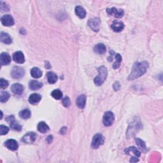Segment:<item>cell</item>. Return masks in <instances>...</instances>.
<instances>
[{
    "label": "cell",
    "instance_id": "obj_11",
    "mask_svg": "<svg viewBox=\"0 0 163 163\" xmlns=\"http://www.w3.org/2000/svg\"><path fill=\"white\" fill-rule=\"evenodd\" d=\"M5 145L8 149H9L12 151H16L19 147L18 143H17L16 140L14 139H10L7 140L5 143Z\"/></svg>",
    "mask_w": 163,
    "mask_h": 163
},
{
    "label": "cell",
    "instance_id": "obj_37",
    "mask_svg": "<svg viewBox=\"0 0 163 163\" xmlns=\"http://www.w3.org/2000/svg\"><path fill=\"white\" fill-rule=\"evenodd\" d=\"M138 161H139V160H138V159L137 157H131V160H130L131 162H138Z\"/></svg>",
    "mask_w": 163,
    "mask_h": 163
},
{
    "label": "cell",
    "instance_id": "obj_20",
    "mask_svg": "<svg viewBox=\"0 0 163 163\" xmlns=\"http://www.w3.org/2000/svg\"><path fill=\"white\" fill-rule=\"evenodd\" d=\"M43 86V83L42 82H39L37 80H31L30 81L29 83V89L33 91H37L42 88Z\"/></svg>",
    "mask_w": 163,
    "mask_h": 163
},
{
    "label": "cell",
    "instance_id": "obj_29",
    "mask_svg": "<svg viewBox=\"0 0 163 163\" xmlns=\"http://www.w3.org/2000/svg\"><path fill=\"white\" fill-rule=\"evenodd\" d=\"M52 96L55 99L59 100L62 98L63 97V93L59 89H55L51 93Z\"/></svg>",
    "mask_w": 163,
    "mask_h": 163
},
{
    "label": "cell",
    "instance_id": "obj_24",
    "mask_svg": "<svg viewBox=\"0 0 163 163\" xmlns=\"http://www.w3.org/2000/svg\"><path fill=\"white\" fill-rule=\"evenodd\" d=\"M47 77L48 83H50V84H54L58 80V76L56 75V74L51 72L47 73Z\"/></svg>",
    "mask_w": 163,
    "mask_h": 163
},
{
    "label": "cell",
    "instance_id": "obj_27",
    "mask_svg": "<svg viewBox=\"0 0 163 163\" xmlns=\"http://www.w3.org/2000/svg\"><path fill=\"white\" fill-rule=\"evenodd\" d=\"M31 115V111L28 109H24L19 113V116L23 118V119H28V118Z\"/></svg>",
    "mask_w": 163,
    "mask_h": 163
},
{
    "label": "cell",
    "instance_id": "obj_31",
    "mask_svg": "<svg viewBox=\"0 0 163 163\" xmlns=\"http://www.w3.org/2000/svg\"><path fill=\"white\" fill-rule=\"evenodd\" d=\"M115 59H116V61L115 63L113 64V68L114 69H117L119 68L120 65H121V61H122V57L121 56L120 54H117L115 55Z\"/></svg>",
    "mask_w": 163,
    "mask_h": 163
},
{
    "label": "cell",
    "instance_id": "obj_35",
    "mask_svg": "<svg viewBox=\"0 0 163 163\" xmlns=\"http://www.w3.org/2000/svg\"><path fill=\"white\" fill-rule=\"evenodd\" d=\"M120 87H121V85H120V83H119V82H116L113 84V89H114V90H115V91L119 90Z\"/></svg>",
    "mask_w": 163,
    "mask_h": 163
},
{
    "label": "cell",
    "instance_id": "obj_21",
    "mask_svg": "<svg viewBox=\"0 0 163 163\" xmlns=\"http://www.w3.org/2000/svg\"><path fill=\"white\" fill-rule=\"evenodd\" d=\"M75 14L78 17H80V19L85 18L86 15V12L82 7L77 6L75 8Z\"/></svg>",
    "mask_w": 163,
    "mask_h": 163
},
{
    "label": "cell",
    "instance_id": "obj_2",
    "mask_svg": "<svg viewBox=\"0 0 163 163\" xmlns=\"http://www.w3.org/2000/svg\"><path fill=\"white\" fill-rule=\"evenodd\" d=\"M99 75L94 78V83L97 86H100L103 84L104 82L107 79L108 75V70L105 66L99 67L98 69Z\"/></svg>",
    "mask_w": 163,
    "mask_h": 163
},
{
    "label": "cell",
    "instance_id": "obj_18",
    "mask_svg": "<svg viewBox=\"0 0 163 163\" xmlns=\"http://www.w3.org/2000/svg\"><path fill=\"white\" fill-rule=\"evenodd\" d=\"M86 103V96L85 95H80L78 97L76 101V104L79 108H83Z\"/></svg>",
    "mask_w": 163,
    "mask_h": 163
},
{
    "label": "cell",
    "instance_id": "obj_25",
    "mask_svg": "<svg viewBox=\"0 0 163 163\" xmlns=\"http://www.w3.org/2000/svg\"><path fill=\"white\" fill-rule=\"evenodd\" d=\"M94 50L97 54H103L106 52V47L103 43H99L94 47Z\"/></svg>",
    "mask_w": 163,
    "mask_h": 163
},
{
    "label": "cell",
    "instance_id": "obj_4",
    "mask_svg": "<svg viewBox=\"0 0 163 163\" xmlns=\"http://www.w3.org/2000/svg\"><path fill=\"white\" fill-rule=\"evenodd\" d=\"M114 119H115L114 114L110 111H108L104 114L103 122L105 126H110L113 124Z\"/></svg>",
    "mask_w": 163,
    "mask_h": 163
},
{
    "label": "cell",
    "instance_id": "obj_7",
    "mask_svg": "<svg viewBox=\"0 0 163 163\" xmlns=\"http://www.w3.org/2000/svg\"><path fill=\"white\" fill-rule=\"evenodd\" d=\"M6 121L10 124V127L12 129L17 131L22 130V126L15 120L14 115H10L7 117Z\"/></svg>",
    "mask_w": 163,
    "mask_h": 163
},
{
    "label": "cell",
    "instance_id": "obj_19",
    "mask_svg": "<svg viewBox=\"0 0 163 163\" xmlns=\"http://www.w3.org/2000/svg\"><path fill=\"white\" fill-rule=\"evenodd\" d=\"M0 39L2 43L5 44H10L12 42V39L10 35L3 31L1 32V34H0Z\"/></svg>",
    "mask_w": 163,
    "mask_h": 163
},
{
    "label": "cell",
    "instance_id": "obj_14",
    "mask_svg": "<svg viewBox=\"0 0 163 163\" xmlns=\"http://www.w3.org/2000/svg\"><path fill=\"white\" fill-rule=\"evenodd\" d=\"M111 28L113 31L115 32H121L124 28V24L121 21L114 20L111 26Z\"/></svg>",
    "mask_w": 163,
    "mask_h": 163
},
{
    "label": "cell",
    "instance_id": "obj_9",
    "mask_svg": "<svg viewBox=\"0 0 163 163\" xmlns=\"http://www.w3.org/2000/svg\"><path fill=\"white\" fill-rule=\"evenodd\" d=\"M107 12L109 15H114L117 18H121L124 15V10L122 9H117L116 8L113 7L111 8H107Z\"/></svg>",
    "mask_w": 163,
    "mask_h": 163
},
{
    "label": "cell",
    "instance_id": "obj_5",
    "mask_svg": "<svg viewBox=\"0 0 163 163\" xmlns=\"http://www.w3.org/2000/svg\"><path fill=\"white\" fill-rule=\"evenodd\" d=\"M130 126L133 127V128L131 127H128V129L127 131V137H128V138H130V137H131L132 136H133V134L136 133V131H138L140 126V122H138L137 120H136L132 122Z\"/></svg>",
    "mask_w": 163,
    "mask_h": 163
},
{
    "label": "cell",
    "instance_id": "obj_15",
    "mask_svg": "<svg viewBox=\"0 0 163 163\" xmlns=\"http://www.w3.org/2000/svg\"><path fill=\"white\" fill-rule=\"evenodd\" d=\"M0 62L1 65H8L11 62L10 56L7 52H2L0 56Z\"/></svg>",
    "mask_w": 163,
    "mask_h": 163
},
{
    "label": "cell",
    "instance_id": "obj_22",
    "mask_svg": "<svg viewBox=\"0 0 163 163\" xmlns=\"http://www.w3.org/2000/svg\"><path fill=\"white\" fill-rule=\"evenodd\" d=\"M37 128L39 132H40L42 133H46L47 131L49 130V127L46 124L45 122H39V124H38Z\"/></svg>",
    "mask_w": 163,
    "mask_h": 163
},
{
    "label": "cell",
    "instance_id": "obj_8",
    "mask_svg": "<svg viewBox=\"0 0 163 163\" xmlns=\"http://www.w3.org/2000/svg\"><path fill=\"white\" fill-rule=\"evenodd\" d=\"M88 25L92 30H93L95 32H98L99 30L100 26V20L98 18H93L89 20L88 22Z\"/></svg>",
    "mask_w": 163,
    "mask_h": 163
},
{
    "label": "cell",
    "instance_id": "obj_6",
    "mask_svg": "<svg viewBox=\"0 0 163 163\" xmlns=\"http://www.w3.org/2000/svg\"><path fill=\"white\" fill-rule=\"evenodd\" d=\"M24 69L23 68L19 67H14L12 69L11 75L14 78L19 79L24 77Z\"/></svg>",
    "mask_w": 163,
    "mask_h": 163
},
{
    "label": "cell",
    "instance_id": "obj_30",
    "mask_svg": "<svg viewBox=\"0 0 163 163\" xmlns=\"http://www.w3.org/2000/svg\"><path fill=\"white\" fill-rule=\"evenodd\" d=\"M135 142L136 143V145H137L138 147L140 148V149L142 150V151L146 150V144H145L144 141L140 138H135Z\"/></svg>",
    "mask_w": 163,
    "mask_h": 163
},
{
    "label": "cell",
    "instance_id": "obj_13",
    "mask_svg": "<svg viewBox=\"0 0 163 163\" xmlns=\"http://www.w3.org/2000/svg\"><path fill=\"white\" fill-rule=\"evenodd\" d=\"M1 23L5 26H11L14 24V20L10 15H5L1 17Z\"/></svg>",
    "mask_w": 163,
    "mask_h": 163
},
{
    "label": "cell",
    "instance_id": "obj_38",
    "mask_svg": "<svg viewBox=\"0 0 163 163\" xmlns=\"http://www.w3.org/2000/svg\"><path fill=\"white\" fill-rule=\"evenodd\" d=\"M52 140H53V136L52 135H50V136H48L47 138V142L48 143H50L52 142Z\"/></svg>",
    "mask_w": 163,
    "mask_h": 163
},
{
    "label": "cell",
    "instance_id": "obj_23",
    "mask_svg": "<svg viewBox=\"0 0 163 163\" xmlns=\"http://www.w3.org/2000/svg\"><path fill=\"white\" fill-rule=\"evenodd\" d=\"M124 152L126 154H128V155L131 153H133L134 155L137 157H139L141 156L140 152L134 147H130L129 148H127L126 149H125Z\"/></svg>",
    "mask_w": 163,
    "mask_h": 163
},
{
    "label": "cell",
    "instance_id": "obj_34",
    "mask_svg": "<svg viewBox=\"0 0 163 163\" xmlns=\"http://www.w3.org/2000/svg\"><path fill=\"white\" fill-rule=\"evenodd\" d=\"M70 99L68 97H65V98L63 99V105L64 107H68L70 105Z\"/></svg>",
    "mask_w": 163,
    "mask_h": 163
},
{
    "label": "cell",
    "instance_id": "obj_36",
    "mask_svg": "<svg viewBox=\"0 0 163 163\" xmlns=\"http://www.w3.org/2000/svg\"><path fill=\"white\" fill-rule=\"evenodd\" d=\"M67 128L66 127H62V129H61L60 131V133L62 134H64L66 133H67Z\"/></svg>",
    "mask_w": 163,
    "mask_h": 163
},
{
    "label": "cell",
    "instance_id": "obj_10",
    "mask_svg": "<svg viewBox=\"0 0 163 163\" xmlns=\"http://www.w3.org/2000/svg\"><path fill=\"white\" fill-rule=\"evenodd\" d=\"M36 137L37 134L34 132H29L23 136L22 138V142L26 143H32L36 140Z\"/></svg>",
    "mask_w": 163,
    "mask_h": 163
},
{
    "label": "cell",
    "instance_id": "obj_3",
    "mask_svg": "<svg viewBox=\"0 0 163 163\" xmlns=\"http://www.w3.org/2000/svg\"><path fill=\"white\" fill-rule=\"evenodd\" d=\"M105 142V138L104 136L101 134H96L94 135V136L92 138V141L91 143V147L96 149L99 148V146H101V145H103Z\"/></svg>",
    "mask_w": 163,
    "mask_h": 163
},
{
    "label": "cell",
    "instance_id": "obj_12",
    "mask_svg": "<svg viewBox=\"0 0 163 163\" xmlns=\"http://www.w3.org/2000/svg\"><path fill=\"white\" fill-rule=\"evenodd\" d=\"M13 59L15 63L18 64H23L24 63L25 58L23 53L20 51L15 52L14 54H13Z\"/></svg>",
    "mask_w": 163,
    "mask_h": 163
},
{
    "label": "cell",
    "instance_id": "obj_1",
    "mask_svg": "<svg viewBox=\"0 0 163 163\" xmlns=\"http://www.w3.org/2000/svg\"><path fill=\"white\" fill-rule=\"evenodd\" d=\"M148 64L147 61L142 63H136L133 65L131 72L128 77V80H134V79L140 77L146 73Z\"/></svg>",
    "mask_w": 163,
    "mask_h": 163
},
{
    "label": "cell",
    "instance_id": "obj_16",
    "mask_svg": "<svg viewBox=\"0 0 163 163\" xmlns=\"http://www.w3.org/2000/svg\"><path fill=\"white\" fill-rule=\"evenodd\" d=\"M11 90L13 92V93L19 95L23 93L24 87L23 85L20 84V83H14V84L12 86Z\"/></svg>",
    "mask_w": 163,
    "mask_h": 163
},
{
    "label": "cell",
    "instance_id": "obj_28",
    "mask_svg": "<svg viewBox=\"0 0 163 163\" xmlns=\"http://www.w3.org/2000/svg\"><path fill=\"white\" fill-rule=\"evenodd\" d=\"M10 95L7 91H1L0 94V101L1 103H5L10 98Z\"/></svg>",
    "mask_w": 163,
    "mask_h": 163
},
{
    "label": "cell",
    "instance_id": "obj_32",
    "mask_svg": "<svg viewBox=\"0 0 163 163\" xmlns=\"http://www.w3.org/2000/svg\"><path fill=\"white\" fill-rule=\"evenodd\" d=\"M8 131H9V128L8 127L4 125L0 126V133H1V135L7 134L8 133Z\"/></svg>",
    "mask_w": 163,
    "mask_h": 163
},
{
    "label": "cell",
    "instance_id": "obj_33",
    "mask_svg": "<svg viewBox=\"0 0 163 163\" xmlns=\"http://www.w3.org/2000/svg\"><path fill=\"white\" fill-rule=\"evenodd\" d=\"M8 86V82L7 80L3 78L0 79V87L1 89H5Z\"/></svg>",
    "mask_w": 163,
    "mask_h": 163
},
{
    "label": "cell",
    "instance_id": "obj_17",
    "mask_svg": "<svg viewBox=\"0 0 163 163\" xmlns=\"http://www.w3.org/2000/svg\"><path fill=\"white\" fill-rule=\"evenodd\" d=\"M42 99V96L39 94L33 93L31 94L29 98V102L32 105H36Z\"/></svg>",
    "mask_w": 163,
    "mask_h": 163
},
{
    "label": "cell",
    "instance_id": "obj_26",
    "mask_svg": "<svg viewBox=\"0 0 163 163\" xmlns=\"http://www.w3.org/2000/svg\"><path fill=\"white\" fill-rule=\"evenodd\" d=\"M31 75L33 78H39L42 76V72L38 68H33L31 70Z\"/></svg>",
    "mask_w": 163,
    "mask_h": 163
}]
</instances>
